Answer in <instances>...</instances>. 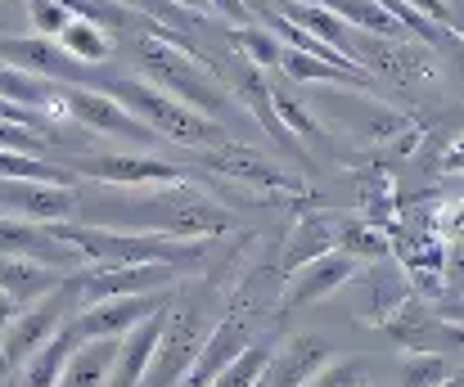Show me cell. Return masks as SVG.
Returning <instances> with one entry per match:
<instances>
[{
  "label": "cell",
  "mask_w": 464,
  "mask_h": 387,
  "mask_svg": "<svg viewBox=\"0 0 464 387\" xmlns=\"http://www.w3.org/2000/svg\"><path fill=\"white\" fill-rule=\"evenodd\" d=\"M208 162H212V167H221V176L248 180L253 189H271V194L294 189L285 171H276L271 162H262V158H257V153H248V149H230V144H226V149H208Z\"/></svg>",
  "instance_id": "cell-25"
},
{
  "label": "cell",
  "mask_w": 464,
  "mask_h": 387,
  "mask_svg": "<svg viewBox=\"0 0 464 387\" xmlns=\"http://www.w3.org/2000/svg\"><path fill=\"white\" fill-rule=\"evenodd\" d=\"M0 253H5V257L41 261V266H50V270H63V266L82 261V253H77L72 244H63L50 226L14 221V217H5V221H0Z\"/></svg>",
  "instance_id": "cell-14"
},
{
  "label": "cell",
  "mask_w": 464,
  "mask_h": 387,
  "mask_svg": "<svg viewBox=\"0 0 464 387\" xmlns=\"http://www.w3.org/2000/svg\"><path fill=\"white\" fill-rule=\"evenodd\" d=\"M100 208H118V230L136 235H171V239H203V235H221L230 230V217L198 189L189 185H150L145 198H122V203H104Z\"/></svg>",
  "instance_id": "cell-1"
},
{
  "label": "cell",
  "mask_w": 464,
  "mask_h": 387,
  "mask_svg": "<svg viewBox=\"0 0 464 387\" xmlns=\"http://www.w3.org/2000/svg\"><path fill=\"white\" fill-rule=\"evenodd\" d=\"M271 356H276V347H266V343H253L221 379L212 387H253V383H262L266 379V365H271Z\"/></svg>",
  "instance_id": "cell-32"
},
{
  "label": "cell",
  "mask_w": 464,
  "mask_h": 387,
  "mask_svg": "<svg viewBox=\"0 0 464 387\" xmlns=\"http://www.w3.org/2000/svg\"><path fill=\"white\" fill-rule=\"evenodd\" d=\"M356 279V257L347 253H324V257L307 261L303 270L289 275V288H285V306H311L320 297H334L338 288H347Z\"/></svg>",
  "instance_id": "cell-15"
},
{
  "label": "cell",
  "mask_w": 464,
  "mask_h": 387,
  "mask_svg": "<svg viewBox=\"0 0 464 387\" xmlns=\"http://www.w3.org/2000/svg\"><path fill=\"white\" fill-rule=\"evenodd\" d=\"M307 387H365V374H361V365H329Z\"/></svg>",
  "instance_id": "cell-38"
},
{
  "label": "cell",
  "mask_w": 464,
  "mask_h": 387,
  "mask_svg": "<svg viewBox=\"0 0 464 387\" xmlns=\"http://www.w3.org/2000/svg\"><path fill=\"white\" fill-rule=\"evenodd\" d=\"M63 244H72L82 257L100 261V266H150V261H194L203 248L198 244H180L171 235H136V230H104V226H77V221H54L50 226Z\"/></svg>",
  "instance_id": "cell-4"
},
{
  "label": "cell",
  "mask_w": 464,
  "mask_h": 387,
  "mask_svg": "<svg viewBox=\"0 0 464 387\" xmlns=\"http://www.w3.org/2000/svg\"><path fill=\"white\" fill-rule=\"evenodd\" d=\"M118 352H122V338H91V343H82L72 352L59 387H113Z\"/></svg>",
  "instance_id": "cell-23"
},
{
  "label": "cell",
  "mask_w": 464,
  "mask_h": 387,
  "mask_svg": "<svg viewBox=\"0 0 464 387\" xmlns=\"http://www.w3.org/2000/svg\"><path fill=\"white\" fill-rule=\"evenodd\" d=\"M253 387H266V383H253Z\"/></svg>",
  "instance_id": "cell-44"
},
{
  "label": "cell",
  "mask_w": 464,
  "mask_h": 387,
  "mask_svg": "<svg viewBox=\"0 0 464 387\" xmlns=\"http://www.w3.org/2000/svg\"><path fill=\"white\" fill-rule=\"evenodd\" d=\"M171 293H140V297H109V302H95V306H82L72 315V329L82 334V343L91 338H127L136 324H145L150 315L167 311Z\"/></svg>",
  "instance_id": "cell-7"
},
{
  "label": "cell",
  "mask_w": 464,
  "mask_h": 387,
  "mask_svg": "<svg viewBox=\"0 0 464 387\" xmlns=\"http://www.w3.org/2000/svg\"><path fill=\"white\" fill-rule=\"evenodd\" d=\"M0 100L23 104V109H41L45 122H63V118H72L59 82L32 77V73H23V68H14V63H5V59H0Z\"/></svg>",
  "instance_id": "cell-19"
},
{
  "label": "cell",
  "mask_w": 464,
  "mask_h": 387,
  "mask_svg": "<svg viewBox=\"0 0 464 387\" xmlns=\"http://www.w3.org/2000/svg\"><path fill=\"white\" fill-rule=\"evenodd\" d=\"M338 253L356 261H388V239H383V230H374L365 221H343L338 226Z\"/></svg>",
  "instance_id": "cell-30"
},
{
  "label": "cell",
  "mask_w": 464,
  "mask_h": 387,
  "mask_svg": "<svg viewBox=\"0 0 464 387\" xmlns=\"http://www.w3.org/2000/svg\"><path fill=\"white\" fill-rule=\"evenodd\" d=\"M406 279L388 266V261H374V270H365V275H356L352 284H347V293H352V315L361 320V324H388L401 306H406Z\"/></svg>",
  "instance_id": "cell-13"
},
{
  "label": "cell",
  "mask_w": 464,
  "mask_h": 387,
  "mask_svg": "<svg viewBox=\"0 0 464 387\" xmlns=\"http://www.w3.org/2000/svg\"><path fill=\"white\" fill-rule=\"evenodd\" d=\"M203 334H198V311H176L171 320H167V334H162V347H158L154 356V370H150V387H180L185 383V374H189V365L198 361V352H203Z\"/></svg>",
  "instance_id": "cell-10"
},
{
  "label": "cell",
  "mask_w": 464,
  "mask_h": 387,
  "mask_svg": "<svg viewBox=\"0 0 464 387\" xmlns=\"http://www.w3.org/2000/svg\"><path fill=\"white\" fill-rule=\"evenodd\" d=\"M63 100H68V113L82 127L100 131V135H122V140H136V144H158L162 140L154 127H145L136 113H127L118 100H109L95 86H63Z\"/></svg>",
  "instance_id": "cell-9"
},
{
  "label": "cell",
  "mask_w": 464,
  "mask_h": 387,
  "mask_svg": "<svg viewBox=\"0 0 464 387\" xmlns=\"http://www.w3.org/2000/svg\"><path fill=\"white\" fill-rule=\"evenodd\" d=\"M113 5L154 18L158 27H189V23H198V14H189V9H180V5H171V0H113Z\"/></svg>",
  "instance_id": "cell-35"
},
{
  "label": "cell",
  "mask_w": 464,
  "mask_h": 387,
  "mask_svg": "<svg viewBox=\"0 0 464 387\" xmlns=\"http://www.w3.org/2000/svg\"><path fill=\"white\" fill-rule=\"evenodd\" d=\"M100 91H104L109 100H118L127 113H136L145 127H154L162 140H171V144L212 149V144L226 140V131L217 127L212 118H203V113H194L189 104L171 100L167 91H158L150 77H118V82H109V86H100Z\"/></svg>",
  "instance_id": "cell-3"
},
{
  "label": "cell",
  "mask_w": 464,
  "mask_h": 387,
  "mask_svg": "<svg viewBox=\"0 0 464 387\" xmlns=\"http://www.w3.org/2000/svg\"><path fill=\"white\" fill-rule=\"evenodd\" d=\"M365 387H374V383H365Z\"/></svg>",
  "instance_id": "cell-46"
},
{
  "label": "cell",
  "mask_w": 464,
  "mask_h": 387,
  "mask_svg": "<svg viewBox=\"0 0 464 387\" xmlns=\"http://www.w3.org/2000/svg\"><path fill=\"white\" fill-rule=\"evenodd\" d=\"M447 284H456V288H460V297H456V302H464V248L447 257Z\"/></svg>",
  "instance_id": "cell-40"
},
{
  "label": "cell",
  "mask_w": 464,
  "mask_h": 387,
  "mask_svg": "<svg viewBox=\"0 0 464 387\" xmlns=\"http://www.w3.org/2000/svg\"><path fill=\"white\" fill-rule=\"evenodd\" d=\"M0 59L5 63H14V68H23V73H32V77H45V82H72L77 77V59L59 45V41H50V36H5L0 41Z\"/></svg>",
  "instance_id": "cell-16"
},
{
  "label": "cell",
  "mask_w": 464,
  "mask_h": 387,
  "mask_svg": "<svg viewBox=\"0 0 464 387\" xmlns=\"http://www.w3.org/2000/svg\"><path fill=\"white\" fill-rule=\"evenodd\" d=\"M59 45L86 68V63H104L109 54H113V41H109V32L100 27V23H91V18H72L68 27H63V36H59Z\"/></svg>",
  "instance_id": "cell-29"
},
{
  "label": "cell",
  "mask_w": 464,
  "mask_h": 387,
  "mask_svg": "<svg viewBox=\"0 0 464 387\" xmlns=\"http://www.w3.org/2000/svg\"><path fill=\"white\" fill-rule=\"evenodd\" d=\"M285 18H294L298 27H307L311 36H320L324 45H334V50H343V54H352L356 59V50H352V27L329 9V5H311V0H285V9H280Z\"/></svg>",
  "instance_id": "cell-27"
},
{
  "label": "cell",
  "mask_w": 464,
  "mask_h": 387,
  "mask_svg": "<svg viewBox=\"0 0 464 387\" xmlns=\"http://www.w3.org/2000/svg\"><path fill=\"white\" fill-rule=\"evenodd\" d=\"M72 306H77V297H72V288L63 284L59 293H50V297L32 302L23 315H14V324H9V334H5V343H0V370L32 361V356L68 324V311H72Z\"/></svg>",
  "instance_id": "cell-6"
},
{
  "label": "cell",
  "mask_w": 464,
  "mask_h": 387,
  "mask_svg": "<svg viewBox=\"0 0 464 387\" xmlns=\"http://www.w3.org/2000/svg\"><path fill=\"white\" fill-rule=\"evenodd\" d=\"M276 118L285 122V131H298V140H315L320 135V122L307 113V104L294 100L289 91H276Z\"/></svg>",
  "instance_id": "cell-36"
},
{
  "label": "cell",
  "mask_w": 464,
  "mask_h": 387,
  "mask_svg": "<svg viewBox=\"0 0 464 387\" xmlns=\"http://www.w3.org/2000/svg\"><path fill=\"white\" fill-rule=\"evenodd\" d=\"M136 54H140V68H145V77L154 82L158 91H167L171 100L189 104L194 113L217 122L230 109V91L217 82V73L208 68V59L198 50L176 45L171 36H145L136 45Z\"/></svg>",
  "instance_id": "cell-2"
},
{
  "label": "cell",
  "mask_w": 464,
  "mask_h": 387,
  "mask_svg": "<svg viewBox=\"0 0 464 387\" xmlns=\"http://www.w3.org/2000/svg\"><path fill=\"white\" fill-rule=\"evenodd\" d=\"M442 171H464V135H456V144L442 153Z\"/></svg>",
  "instance_id": "cell-41"
},
{
  "label": "cell",
  "mask_w": 464,
  "mask_h": 387,
  "mask_svg": "<svg viewBox=\"0 0 464 387\" xmlns=\"http://www.w3.org/2000/svg\"><path fill=\"white\" fill-rule=\"evenodd\" d=\"M77 171L104 185H180V167L162 162V158H145V153H95V158H77Z\"/></svg>",
  "instance_id": "cell-11"
},
{
  "label": "cell",
  "mask_w": 464,
  "mask_h": 387,
  "mask_svg": "<svg viewBox=\"0 0 464 387\" xmlns=\"http://www.w3.org/2000/svg\"><path fill=\"white\" fill-rule=\"evenodd\" d=\"M0 221H5V212H0Z\"/></svg>",
  "instance_id": "cell-45"
},
{
  "label": "cell",
  "mask_w": 464,
  "mask_h": 387,
  "mask_svg": "<svg viewBox=\"0 0 464 387\" xmlns=\"http://www.w3.org/2000/svg\"><path fill=\"white\" fill-rule=\"evenodd\" d=\"M442 387H464V374H451V379H447Z\"/></svg>",
  "instance_id": "cell-43"
},
{
  "label": "cell",
  "mask_w": 464,
  "mask_h": 387,
  "mask_svg": "<svg viewBox=\"0 0 464 387\" xmlns=\"http://www.w3.org/2000/svg\"><path fill=\"white\" fill-rule=\"evenodd\" d=\"M82 347V334L72 329V324H63L27 365H23V387H59L63 383V370H68V361H72V352Z\"/></svg>",
  "instance_id": "cell-24"
},
{
  "label": "cell",
  "mask_w": 464,
  "mask_h": 387,
  "mask_svg": "<svg viewBox=\"0 0 464 387\" xmlns=\"http://www.w3.org/2000/svg\"><path fill=\"white\" fill-rule=\"evenodd\" d=\"M230 41H235V50L248 59V63H257V68H276L280 63V54H285V45H280V36L276 32H266V27H235L230 32Z\"/></svg>",
  "instance_id": "cell-31"
},
{
  "label": "cell",
  "mask_w": 464,
  "mask_h": 387,
  "mask_svg": "<svg viewBox=\"0 0 464 387\" xmlns=\"http://www.w3.org/2000/svg\"><path fill=\"white\" fill-rule=\"evenodd\" d=\"M221 86L230 91V100H239V104H244V109H248L262 127L271 131L280 144H294V140H289V131H285V122L276 118V91L266 86L262 68H257V63H248L239 50H235L226 63H221Z\"/></svg>",
  "instance_id": "cell-12"
},
{
  "label": "cell",
  "mask_w": 464,
  "mask_h": 387,
  "mask_svg": "<svg viewBox=\"0 0 464 387\" xmlns=\"http://www.w3.org/2000/svg\"><path fill=\"white\" fill-rule=\"evenodd\" d=\"M41 140H50V135H36L32 127H18V122H0V149H23V153H32Z\"/></svg>",
  "instance_id": "cell-37"
},
{
  "label": "cell",
  "mask_w": 464,
  "mask_h": 387,
  "mask_svg": "<svg viewBox=\"0 0 464 387\" xmlns=\"http://www.w3.org/2000/svg\"><path fill=\"white\" fill-rule=\"evenodd\" d=\"M334 244H338V226H334L329 217H320V212H307V217L294 226V235H289L285 270H289V275H294V270H303L307 261L334 253Z\"/></svg>",
  "instance_id": "cell-26"
},
{
  "label": "cell",
  "mask_w": 464,
  "mask_h": 387,
  "mask_svg": "<svg viewBox=\"0 0 464 387\" xmlns=\"http://www.w3.org/2000/svg\"><path fill=\"white\" fill-rule=\"evenodd\" d=\"M171 284H176V266H167V261H150V266H95V270L68 279L77 306H95V302H109V297L162 293Z\"/></svg>",
  "instance_id": "cell-5"
},
{
  "label": "cell",
  "mask_w": 464,
  "mask_h": 387,
  "mask_svg": "<svg viewBox=\"0 0 464 387\" xmlns=\"http://www.w3.org/2000/svg\"><path fill=\"white\" fill-rule=\"evenodd\" d=\"M23 5H27V18H32L36 36H50V41H59V36H63V27L77 18L63 0H23Z\"/></svg>",
  "instance_id": "cell-34"
},
{
  "label": "cell",
  "mask_w": 464,
  "mask_h": 387,
  "mask_svg": "<svg viewBox=\"0 0 464 387\" xmlns=\"http://www.w3.org/2000/svg\"><path fill=\"white\" fill-rule=\"evenodd\" d=\"M63 284H68V279H63L59 270L41 266V261L5 257V253H0V293H5L9 302H18V306H32V302L59 293Z\"/></svg>",
  "instance_id": "cell-22"
},
{
  "label": "cell",
  "mask_w": 464,
  "mask_h": 387,
  "mask_svg": "<svg viewBox=\"0 0 464 387\" xmlns=\"http://www.w3.org/2000/svg\"><path fill=\"white\" fill-rule=\"evenodd\" d=\"M329 343L324 338H315V334H298L294 343H285L276 356H271V365H266V387H307L311 379H320L324 370H329Z\"/></svg>",
  "instance_id": "cell-18"
},
{
  "label": "cell",
  "mask_w": 464,
  "mask_h": 387,
  "mask_svg": "<svg viewBox=\"0 0 464 387\" xmlns=\"http://www.w3.org/2000/svg\"><path fill=\"white\" fill-rule=\"evenodd\" d=\"M451 379L447 361L433 356V352H406L401 356V383L406 387H442Z\"/></svg>",
  "instance_id": "cell-33"
},
{
  "label": "cell",
  "mask_w": 464,
  "mask_h": 387,
  "mask_svg": "<svg viewBox=\"0 0 464 387\" xmlns=\"http://www.w3.org/2000/svg\"><path fill=\"white\" fill-rule=\"evenodd\" d=\"M415 14H424V18H433V23H442V27H451L456 32V14H451V5L447 0H406Z\"/></svg>",
  "instance_id": "cell-39"
},
{
  "label": "cell",
  "mask_w": 464,
  "mask_h": 387,
  "mask_svg": "<svg viewBox=\"0 0 464 387\" xmlns=\"http://www.w3.org/2000/svg\"><path fill=\"white\" fill-rule=\"evenodd\" d=\"M280 68H285V77L289 82H347L352 91H361L370 77L365 73H347V68H334V63H324V59H315V54H303V50H289L285 45V54H280Z\"/></svg>",
  "instance_id": "cell-28"
},
{
  "label": "cell",
  "mask_w": 464,
  "mask_h": 387,
  "mask_svg": "<svg viewBox=\"0 0 464 387\" xmlns=\"http://www.w3.org/2000/svg\"><path fill=\"white\" fill-rule=\"evenodd\" d=\"M447 235H451L456 244H464V203L460 208H451V217H447Z\"/></svg>",
  "instance_id": "cell-42"
},
{
  "label": "cell",
  "mask_w": 464,
  "mask_h": 387,
  "mask_svg": "<svg viewBox=\"0 0 464 387\" xmlns=\"http://www.w3.org/2000/svg\"><path fill=\"white\" fill-rule=\"evenodd\" d=\"M253 343H248V324H244V315H230L226 324H217L212 334H208V343H203V352H198V361L189 365V374H185V383L180 387H212L244 352H248Z\"/></svg>",
  "instance_id": "cell-17"
},
{
  "label": "cell",
  "mask_w": 464,
  "mask_h": 387,
  "mask_svg": "<svg viewBox=\"0 0 464 387\" xmlns=\"http://www.w3.org/2000/svg\"><path fill=\"white\" fill-rule=\"evenodd\" d=\"M162 334H167V311L150 315L145 324H136L127 338H122V352H118V370H113V387H140L154 370V356L162 347Z\"/></svg>",
  "instance_id": "cell-20"
},
{
  "label": "cell",
  "mask_w": 464,
  "mask_h": 387,
  "mask_svg": "<svg viewBox=\"0 0 464 387\" xmlns=\"http://www.w3.org/2000/svg\"><path fill=\"white\" fill-rule=\"evenodd\" d=\"M82 194L72 185H45V180H0V212L32 226H54L77 212Z\"/></svg>",
  "instance_id": "cell-8"
},
{
  "label": "cell",
  "mask_w": 464,
  "mask_h": 387,
  "mask_svg": "<svg viewBox=\"0 0 464 387\" xmlns=\"http://www.w3.org/2000/svg\"><path fill=\"white\" fill-rule=\"evenodd\" d=\"M329 104H338V109H343V127L352 131V135H361V140H392V135H415V131L406 127V118H401V113H392V109L374 104L370 95L338 91Z\"/></svg>",
  "instance_id": "cell-21"
}]
</instances>
